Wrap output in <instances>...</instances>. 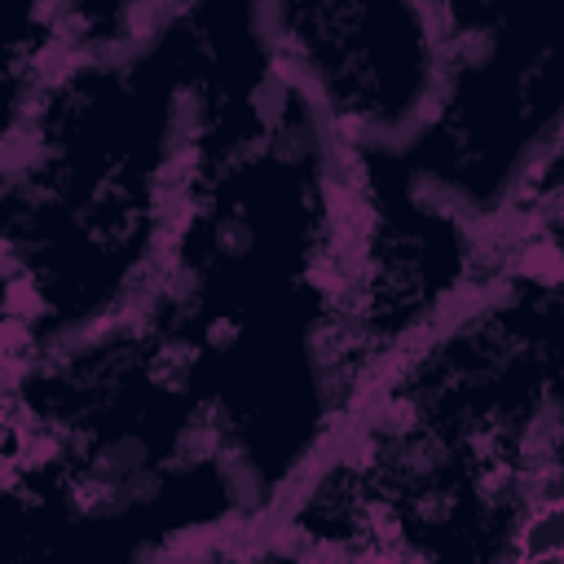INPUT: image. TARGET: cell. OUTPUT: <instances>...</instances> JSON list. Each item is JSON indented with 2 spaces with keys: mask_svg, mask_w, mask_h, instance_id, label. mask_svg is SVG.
<instances>
[{
  "mask_svg": "<svg viewBox=\"0 0 564 564\" xmlns=\"http://www.w3.org/2000/svg\"><path fill=\"white\" fill-rule=\"evenodd\" d=\"M273 48L357 150L401 145L441 88V9L432 4H260Z\"/></svg>",
  "mask_w": 564,
  "mask_h": 564,
  "instance_id": "obj_1",
  "label": "cell"
}]
</instances>
